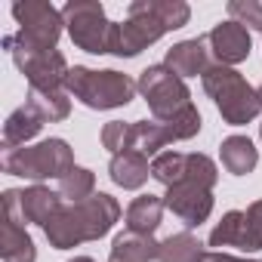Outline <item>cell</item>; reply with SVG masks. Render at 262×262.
<instances>
[{"mask_svg": "<svg viewBox=\"0 0 262 262\" xmlns=\"http://www.w3.org/2000/svg\"><path fill=\"white\" fill-rule=\"evenodd\" d=\"M191 7L182 0H136L129 4L126 22H111V40L108 53L120 59H133L155 40H161L167 31H176L188 25Z\"/></svg>", "mask_w": 262, "mask_h": 262, "instance_id": "cell-1", "label": "cell"}, {"mask_svg": "<svg viewBox=\"0 0 262 262\" xmlns=\"http://www.w3.org/2000/svg\"><path fill=\"white\" fill-rule=\"evenodd\" d=\"M120 219V204L99 191L80 204H65L47 225H43V234L50 241V247L56 250H71L77 244H86V241H99L102 234L111 231V225Z\"/></svg>", "mask_w": 262, "mask_h": 262, "instance_id": "cell-2", "label": "cell"}, {"mask_svg": "<svg viewBox=\"0 0 262 262\" xmlns=\"http://www.w3.org/2000/svg\"><path fill=\"white\" fill-rule=\"evenodd\" d=\"M216 179H219V170L207 155H185L182 176H179L176 185L167 188L164 207L185 228H198L213 213V185H216Z\"/></svg>", "mask_w": 262, "mask_h": 262, "instance_id": "cell-3", "label": "cell"}, {"mask_svg": "<svg viewBox=\"0 0 262 262\" xmlns=\"http://www.w3.org/2000/svg\"><path fill=\"white\" fill-rule=\"evenodd\" d=\"M204 90L216 102L222 120L231 126H244L262 111L259 93L244 80L241 71H234L228 65H210L204 74Z\"/></svg>", "mask_w": 262, "mask_h": 262, "instance_id": "cell-4", "label": "cell"}, {"mask_svg": "<svg viewBox=\"0 0 262 262\" xmlns=\"http://www.w3.org/2000/svg\"><path fill=\"white\" fill-rule=\"evenodd\" d=\"M65 90H68V96L80 99L86 108L108 111V108H120V105L133 102L139 83L129 74H120V71H93V68L74 65L68 71Z\"/></svg>", "mask_w": 262, "mask_h": 262, "instance_id": "cell-5", "label": "cell"}, {"mask_svg": "<svg viewBox=\"0 0 262 262\" xmlns=\"http://www.w3.org/2000/svg\"><path fill=\"white\" fill-rule=\"evenodd\" d=\"M4 170L10 176H22L34 182L62 179L68 170H74V151L65 139H43L37 145L4 151Z\"/></svg>", "mask_w": 262, "mask_h": 262, "instance_id": "cell-6", "label": "cell"}, {"mask_svg": "<svg viewBox=\"0 0 262 262\" xmlns=\"http://www.w3.org/2000/svg\"><path fill=\"white\" fill-rule=\"evenodd\" d=\"M4 47L13 56V62L19 65V71L28 77V86H34V90H65V80H68L71 68H68V62L59 50H31L16 34H7Z\"/></svg>", "mask_w": 262, "mask_h": 262, "instance_id": "cell-7", "label": "cell"}, {"mask_svg": "<svg viewBox=\"0 0 262 262\" xmlns=\"http://www.w3.org/2000/svg\"><path fill=\"white\" fill-rule=\"evenodd\" d=\"M139 93L148 102L155 120H173L188 105H194L185 80L179 74H173L167 65H148L139 74Z\"/></svg>", "mask_w": 262, "mask_h": 262, "instance_id": "cell-8", "label": "cell"}, {"mask_svg": "<svg viewBox=\"0 0 262 262\" xmlns=\"http://www.w3.org/2000/svg\"><path fill=\"white\" fill-rule=\"evenodd\" d=\"M62 19H65V28L77 50L93 53V56L108 53L111 22L99 0H71V4L62 7Z\"/></svg>", "mask_w": 262, "mask_h": 262, "instance_id": "cell-9", "label": "cell"}, {"mask_svg": "<svg viewBox=\"0 0 262 262\" xmlns=\"http://www.w3.org/2000/svg\"><path fill=\"white\" fill-rule=\"evenodd\" d=\"M13 19L19 22V40L31 50H56L65 19L62 10H56L47 0H25V4H13Z\"/></svg>", "mask_w": 262, "mask_h": 262, "instance_id": "cell-10", "label": "cell"}, {"mask_svg": "<svg viewBox=\"0 0 262 262\" xmlns=\"http://www.w3.org/2000/svg\"><path fill=\"white\" fill-rule=\"evenodd\" d=\"M210 247H237L244 253L262 250V201L247 210H228L210 231Z\"/></svg>", "mask_w": 262, "mask_h": 262, "instance_id": "cell-11", "label": "cell"}, {"mask_svg": "<svg viewBox=\"0 0 262 262\" xmlns=\"http://www.w3.org/2000/svg\"><path fill=\"white\" fill-rule=\"evenodd\" d=\"M65 198L59 194V191H50L47 185H31V188H25V191H16V188H10V191H4V207H10L16 216H19V222L22 225H47L65 204H62Z\"/></svg>", "mask_w": 262, "mask_h": 262, "instance_id": "cell-12", "label": "cell"}, {"mask_svg": "<svg viewBox=\"0 0 262 262\" xmlns=\"http://www.w3.org/2000/svg\"><path fill=\"white\" fill-rule=\"evenodd\" d=\"M207 47H210V56H216V65H237L250 56V31L237 22H219L210 34H207Z\"/></svg>", "mask_w": 262, "mask_h": 262, "instance_id": "cell-13", "label": "cell"}, {"mask_svg": "<svg viewBox=\"0 0 262 262\" xmlns=\"http://www.w3.org/2000/svg\"><path fill=\"white\" fill-rule=\"evenodd\" d=\"M0 259L4 262H34L37 259V247L31 234L25 231V225L19 222V216L10 207H4V222H0Z\"/></svg>", "mask_w": 262, "mask_h": 262, "instance_id": "cell-14", "label": "cell"}, {"mask_svg": "<svg viewBox=\"0 0 262 262\" xmlns=\"http://www.w3.org/2000/svg\"><path fill=\"white\" fill-rule=\"evenodd\" d=\"M173 74L179 77H204L210 68V47L207 37H194V40H182L176 47L167 50V62H164Z\"/></svg>", "mask_w": 262, "mask_h": 262, "instance_id": "cell-15", "label": "cell"}, {"mask_svg": "<svg viewBox=\"0 0 262 262\" xmlns=\"http://www.w3.org/2000/svg\"><path fill=\"white\" fill-rule=\"evenodd\" d=\"M43 117L31 108V105H22V108H16L10 117H7V123H4V151H13V148H25L40 129H43Z\"/></svg>", "mask_w": 262, "mask_h": 262, "instance_id": "cell-16", "label": "cell"}, {"mask_svg": "<svg viewBox=\"0 0 262 262\" xmlns=\"http://www.w3.org/2000/svg\"><path fill=\"white\" fill-rule=\"evenodd\" d=\"M108 173H111V182L120 185V188H142L151 176V164L145 155L139 151H123V155H114L111 164H108Z\"/></svg>", "mask_w": 262, "mask_h": 262, "instance_id": "cell-17", "label": "cell"}, {"mask_svg": "<svg viewBox=\"0 0 262 262\" xmlns=\"http://www.w3.org/2000/svg\"><path fill=\"white\" fill-rule=\"evenodd\" d=\"M164 198L155 194H139L133 204L126 207V231H139V234H155L161 219H164Z\"/></svg>", "mask_w": 262, "mask_h": 262, "instance_id": "cell-18", "label": "cell"}, {"mask_svg": "<svg viewBox=\"0 0 262 262\" xmlns=\"http://www.w3.org/2000/svg\"><path fill=\"white\" fill-rule=\"evenodd\" d=\"M219 158H222V167L231 176H247L259 164V151H256V145L247 136H228L219 145Z\"/></svg>", "mask_w": 262, "mask_h": 262, "instance_id": "cell-19", "label": "cell"}, {"mask_svg": "<svg viewBox=\"0 0 262 262\" xmlns=\"http://www.w3.org/2000/svg\"><path fill=\"white\" fill-rule=\"evenodd\" d=\"M158 253H161V244L151 234H139V231H123L111 244V256L123 262H151L158 259Z\"/></svg>", "mask_w": 262, "mask_h": 262, "instance_id": "cell-20", "label": "cell"}, {"mask_svg": "<svg viewBox=\"0 0 262 262\" xmlns=\"http://www.w3.org/2000/svg\"><path fill=\"white\" fill-rule=\"evenodd\" d=\"M170 142H176V139H173L170 129H167V123H161L155 117L133 123V151H139L145 158H158L161 148H167Z\"/></svg>", "mask_w": 262, "mask_h": 262, "instance_id": "cell-21", "label": "cell"}, {"mask_svg": "<svg viewBox=\"0 0 262 262\" xmlns=\"http://www.w3.org/2000/svg\"><path fill=\"white\" fill-rule=\"evenodd\" d=\"M25 105H31L43 120L56 123V120H65L71 114V99H68V90H34L28 86V99Z\"/></svg>", "mask_w": 262, "mask_h": 262, "instance_id": "cell-22", "label": "cell"}, {"mask_svg": "<svg viewBox=\"0 0 262 262\" xmlns=\"http://www.w3.org/2000/svg\"><path fill=\"white\" fill-rule=\"evenodd\" d=\"M201 256H204V244L191 231H179V234H170L167 241H161L158 262H198Z\"/></svg>", "mask_w": 262, "mask_h": 262, "instance_id": "cell-23", "label": "cell"}, {"mask_svg": "<svg viewBox=\"0 0 262 262\" xmlns=\"http://www.w3.org/2000/svg\"><path fill=\"white\" fill-rule=\"evenodd\" d=\"M96 176L86 170V167H74V170H68L62 179H59V194L65 198V201H71V204H80V201H86V198H93L96 191Z\"/></svg>", "mask_w": 262, "mask_h": 262, "instance_id": "cell-24", "label": "cell"}, {"mask_svg": "<svg viewBox=\"0 0 262 262\" xmlns=\"http://www.w3.org/2000/svg\"><path fill=\"white\" fill-rule=\"evenodd\" d=\"M102 145L111 155H123V151H133V123H123V120H111L102 126Z\"/></svg>", "mask_w": 262, "mask_h": 262, "instance_id": "cell-25", "label": "cell"}, {"mask_svg": "<svg viewBox=\"0 0 262 262\" xmlns=\"http://www.w3.org/2000/svg\"><path fill=\"white\" fill-rule=\"evenodd\" d=\"M228 16H231V22L244 25L247 31L250 28L262 31V4H256V0H231V4H228Z\"/></svg>", "mask_w": 262, "mask_h": 262, "instance_id": "cell-26", "label": "cell"}, {"mask_svg": "<svg viewBox=\"0 0 262 262\" xmlns=\"http://www.w3.org/2000/svg\"><path fill=\"white\" fill-rule=\"evenodd\" d=\"M198 262H253V259H237V256H228V253H204Z\"/></svg>", "mask_w": 262, "mask_h": 262, "instance_id": "cell-27", "label": "cell"}, {"mask_svg": "<svg viewBox=\"0 0 262 262\" xmlns=\"http://www.w3.org/2000/svg\"><path fill=\"white\" fill-rule=\"evenodd\" d=\"M68 262H93L90 256H74V259H68Z\"/></svg>", "mask_w": 262, "mask_h": 262, "instance_id": "cell-28", "label": "cell"}, {"mask_svg": "<svg viewBox=\"0 0 262 262\" xmlns=\"http://www.w3.org/2000/svg\"><path fill=\"white\" fill-rule=\"evenodd\" d=\"M108 262H123V259H114V256H111V259H108Z\"/></svg>", "mask_w": 262, "mask_h": 262, "instance_id": "cell-29", "label": "cell"}, {"mask_svg": "<svg viewBox=\"0 0 262 262\" xmlns=\"http://www.w3.org/2000/svg\"><path fill=\"white\" fill-rule=\"evenodd\" d=\"M256 93H259V99H262V83H259V90H256Z\"/></svg>", "mask_w": 262, "mask_h": 262, "instance_id": "cell-30", "label": "cell"}, {"mask_svg": "<svg viewBox=\"0 0 262 262\" xmlns=\"http://www.w3.org/2000/svg\"><path fill=\"white\" fill-rule=\"evenodd\" d=\"M259 136H262V126H259Z\"/></svg>", "mask_w": 262, "mask_h": 262, "instance_id": "cell-31", "label": "cell"}, {"mask_svg": "<svg viewBox=\"0 0 262 262\" xmlns=\"http://www.w3.org/2000/svg\"><path fill=\"white\" fill-rule=\"evenodd\" d=\"M253 262H262V259H253Z\"/></svg>", "mask_w": 262, "mask_h": 262, "instance_id": "cell-32", "label": "cell"}]
</instances>
